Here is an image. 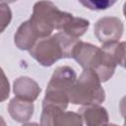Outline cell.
Listing matches in <instances>:
<instances>
[{
    "label": "cell",
    "mask_w": 126,
    "mask_h": 126,
    "mask_svg": "<svg viewBox=\"0 0 126 126\" xmlns=\"http://www.w3.org/2000/svg\"><path fill=\"white\" fill-rule=\"evenodd\" d=\"M83 121L90 126H98L106 125L108 123V113L106 109L99 104L92 105H83L79 109Z\"/></svg>",
    "instance_id": "30bf717a"
},
{
    "label": "cell",
    "mask_w": 126,
    "mask_h": 126,
    "mask_svg": "<svg viewBox=\"0 0 126 126\" xmlns=\"http://www.w3.org/2000/svg\"><path fill=\"white\" fill-rule=\"evenodd\" d=\"M38 38L39 37L37 36L31 21L28 20L22 23L18 28L14 35V42L21 50H31Z\"/></svg>",
    "instance_id": "ba28073f"
},
{
    "label": "cell",
    "mask_w": 126,
    "mask_h": 126,
    "mask_svg": "<svg viewBox=\"0 0 126 126\" xmlns=\"http://www.w3.org/2000/svg\"><path fill=\"white\" fill-rule=\"evenodd\" d=\"M116 45L117 42L102 44L100 48L98 47L90 65L89 69L96 74L101 83L108 81L112 77L115 68L118 65L116 58Z\"/></svg>",
    "instance_id": "277c9868"
},
{
    "label": "cell",
    "mask_w": 126,
    "mask_h": 126,
    "mask_svg": "<svg viewBox=\"0 0 126 126\" xmlns=\"http://www.w3.org/2000/svg\"><path fill=\"white\" fill-rule=\"evenodd\" d=\"M97 49L98 47L92 43L79 40V42L76 44L74 48L72 58H74L82 66L83 69H89Z\"/></svg>",
    "instance_id": "8fae6325"
},
{
    "label": "cell",
    "mask_w": 126,
    "mask_h": 126,
    "mask_svg": "<svg viewBox=\"0 0 126 126\" xmlns=\"http://www.w3.org/2000/svg\"><path fill=\"white\" fill-rule=\"evenodd\" d=\"M72 14L59 10L49 0H40L33 5L30 21L39 38L49 36L54 30L61 31Z\"/></svg>",
    "instance_id": "6da1fadb"
},
{
    "label": "cell",
    "mask_w": 126,
    "mask_h": 126,
    "mask_svg": "<svg viewBox=\"0 0 126 126\" xmlns=\"http://www.w3.org/2000/svg\"><path fill=\"white\" fill-rule=\"evenodd\" d=\"M123 24L117 17H103L94 27V33L102 44L118 42L123 34Z\"/></svg>",
    "instance_id": "8992f818"
},
{
    "label": "cell",
    "mask_w": 126,
    "mask_h": 126,
    "mask_svg": "<svg viewBox=\"0 0 126 126\" xmlns=\"http://www.w3.org/2000/svg\"><path fill=\"white\" fill-rule=\"evenodd\" d=\"M117 0H79V2L90 10L102 11L110 8Z\"/></svg>",
    "instance_id": "5bb4252c"
},
{
    "label": "cell",
    "mask_w": 126,
    "mask_h": 126,
    "mask_svg": "<svg viewBox=\"0 0 126 126\" xmlns=\"http://www.w3.org/2000/svg\"><path fill=\"white\" fill-rule=\"evenodd\" d=\"M2 74V81H1V101H4L8 96H9V93H10V88H9V82L6 79V76L4 74V72H1Z\"/></svg>",
    "instance_id": "e0dca14e"
},
{
    "label": "cell",
    "mask_w": 126,
    "mask_h": 126,
    "mask_svg": "<svg viewBox=\"0 0 126 126\" xmlns=\"http://www.w3.org/2000/svg\"><path fill=\"white\" fill-rule=\"evenodd\" d=\"M89 27L90 22L88 20L79 17H74L73 15H71L65 23V25L63 26L62 30L59 32H63L71 36L79 38L88 31Z\"/></svg>",
    "instance_id": "7c38bea8"
},
{
    "label": "cell",
    "mask_w": 126,
    "mask_h": 126,
    "mask_svg": "<svg viewBox=\"0 0 126 126\" xmlns=\"http://www.w3.org/2000/svg\"><path fill=\"white\" fill-rule=\"evenodd\" d=\"M123 14H124V17L126 18V2L124 3V6H123Z\"/></svg>",
    "instance_id": "ffe728a7"
},
{
    "label": "cell",
    "mask_w": 126,
    "mask_h": 126,
    "mask_svg": "<svg viewBox=\"0 0 126 126\" xmlns=\"http://www.w3.org/2000/svg\"><path fill=\"white\" fill-rule=\"evenodd\" d=\"M0 10H1V18H0V26L1 29L0 31L3 32L5 30V28L10 24L11 19H12V13L11 10L8 6V4L6 3H1L0 5Z\"/></svg>",
    "instance_id": "9a60e30c"
},
{
    "label": "cell",
    "mask_w": 126,
    "mask_h": 126,
    "mask_svg": "<svg viewBox=\"0 0 126 126\" xmlns=\"http://www.w3.org/2000/svg\"><path fill=\"white\" fill-rule=\"evenodd\" d=\"M100 80L91 69H84L70 90L69 100L73 104H99L105 98Z\"/></svg>",
    "instance_id": "3957f363"
},
{
    "label": "cell",
    "mask_w": 126,
    "mask_h": 126,
    "mask_svg": "<svg viewBox=\"0 0 126 126\" xmlns=\"http://www.w3.org/2000/svg\"><path fill=\"white\" fill-rule=\"evenodd\" d=\"M8 112L15 121L26 123L33 114V103L32 101L16 96L10 100L8 104Z\"/></svg>",
    "instance_id": "9c48e42d"
},
{
    "label": "cell",
    "mask_w": 126,
    "mask_h": 126,
    "mask_svg": "<svg viewBox=\"0 0 126 126\" xmlns=\"http://www.w3.org/2000/svg\"><path fill=\"white\" fill-rule=\"evenodd\" d=\"M30 54L45 67L51 66L59 59L64 58V50L56 34L39 38L30 50Z\"/></svg>",
    "instance_id": "5b68a950"
},
{
    "label": "cell",
    "mask_w": 126,
    "mask_h": 126,
    "mask_svg": "<svg viewBox=\"0 0 126 126\" xmlns=\"http://www.w3.org/2000/svg\"><path fill=\"white\" fill-rule=\"evenodd\" d=\"M77 80V74L69 66H60L53 72L47 84L42 104H49L65 110L68 106L69 93Z\"/></svg>",
    "instance_id": "7a4b0ae2"
},
{
    "label": "cell",
    "mask_w": 126,
    "mask_h": 126,
    "mask_svg": "<svg viewBox=\"0 0 126 126\" xmlns=\"http://www.w3.org/2000/svg\"><path fill=\"white\" fill-rule=\"evenodd\" d=\"M119 109H120L121 115L124 116V115L126 114V95L121 98L120 103H119Z\"/></svg>",
    "instance_id": "ac0fdd59"
},
{
    "label": "cell",
    "mask_w": 126,
    "mask_h": 126,
    "mask_svg": "<svg viewBox=\"0 0 126 126\" xmlns=\"http://www.w3.org/2000/svg\"><path fill=\"white\" fill-rule=\"evenodd\" d=\"M15 1H17V0H1V3H6V4H8V3H13V2H15Z\"/></svg>",
    "instance_id": "d6986e66"
},
{
    "label": "cell",
    "mask_w": 126,
    "mask_h": 126,
    "mask_svg": "<svg viewBox=\"0 0 126 126\" xmlns=\"http://www.w3.org/2000/svg\"><path fill=\"white\" fill-rule=\"evenodd\" d=\"M123 117H124V124L126 125V114H125V115H124Z\"/></svg>",
    "instance_id": "44dd1931"
},
{
    "label": "cell",
    "mask_w": 126,
    "mask_h": 126,
    "mask_svg": "<svg viewBox=\"0 0 126 126\" xmlns=\"http://www.w3.org/2000/svg\"><path fill=\"white\" fill-rule=\"evenodd\" d=\"M83 118L81 114L78 112H69L63 111L61 112L53 121V125L62 126V125H82Z\"/></svg>",
    "instance_id": "4fadbf2b"
},
{
    "label": "cell",
    "mask_w": 126,
    "mask_h": 126,
    "mask_svg": "<svg viewBox=\"0 0 126 126\" xmlns=\"http://www.w3.org/2000/svg\"><path fill=\"white\" fill-rule=\"evenodd\" d=\"M116 58H117V64L121 65L126 69V41L117 42Z\"/></svg>",
    "instance_id": "2e32d148"
},
{
    "label": "cell",
    "mask_w": 126,
    "mask_h": 126,
    "mask_svg": "<svg viewBox=\"0 0 126 126\" xmlns=\"http://www.w3.org/2000/svg\"><path fill=\"white\" fill-rule=\"evenodd\" d=\"M13 91L16 96L22 99L33 101L37 98L41 89L39 88L38 84L32 79L22 76L14 81Z\"/></svg>",
    "instance_id": "52a82bcc"
}]
</instances>
